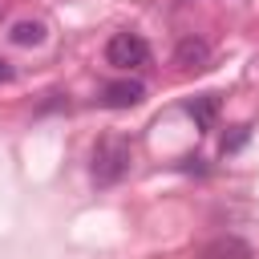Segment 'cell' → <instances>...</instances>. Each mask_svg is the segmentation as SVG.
<instances>
[{
    "label": "cell",
    "mask_w": 259,
    "mask_h": 259,
    "mask_svg": "<svg viewBox=\"0 0 259 259\" xmlns=\"http://www.w3.org/2000/svg\"><path fill=\"white\" fill-rule=\"evenodd\" d=\"M206 61H210V45H206L202 36L190 32V36H182V40L174 45V65H178V69H202Z\"/></svg>",
    "instance_id": "cell-4"
},
{
    "label": "cell",
    "mask_w": 259,
    "mask_h": 259,
    "mask_svg": "<svg viewBox=\"0 0 259 259\" xmlns=\"http://www.w3.org/2000/svg\"><path fill=\"white\" fill-rule=\"evenodd\" d=\"M247 138H251V125H235L231 134H223V154L243 150V146H247Z\"/></svg>",
    "instance_id": "cell-8"
},
{
    "label": "cell",
    "mask_w": 259,
    "mask_h": 259,
    "mask_svg": "<svg viewBox=\"0 0 259 259\" xmlns=\"http://www.w3.org/2000/svg\"><path fill=\"white\" fill-rule=\"evenodd\" d=\"M186 113L194 117V125H198V130H210V125H214V117H219V97H214V93H202V97H194V101L186 105Z\"/></svg>",
    "instance_id": "cell-7"
},
{
    "label": "cell",
    "mask_w": 259,
    "mask_h": 259,
    "mask_svg": "<svg viewBox=\"0 0 259 259\" xmlns=\"http://www.w3.org/2000/svg\"><path fill=\"white\" fill-rule=\"evenodd\" d=\"M105 61L113 65V69H142V65H150V45L138 36V32H113L109 40H105Z\"/></svg>",
    "instance_id": "cell-2"
},
{
    "label": "cell",
    "mask_w": 259,
    "mask_h": 259,
    "mask_svg": "<svg viewBox=\"0 0 259 259\" xmlns=\"http://www.w3.org/2000/svg\"><path fill=\"white\" fill-rule=\"evenodd\" d=\"M12 81H16V65L8 57H0V85H12Z\"/></svg>",
    "instance_id": "cell-9"
},
{
    "label": "cell",
    "mask_w": 259,
    "mask_h": 259,
    "mask_svg": "<svg viewBox=\"0 0 259 259\" xmlns=\"http://www.w3.org/2000/svg\"><path fill=\"white\" fill-rule=\"evenodd\" d=\"M130 166H134V146H130L125 138L109 134V138H101V142L93 146L89 174H93L97 186H117V182L130 174Z\"/></svg>",
    "instance_id": "cell-1"
},
{
    "label": "cell",
    "mask_w": 259,
    "mask_h": 259,
    "mask_svg": "<svg viewBox=\"0 0 259 259\" xmlns=\"http://www.w3.org/2000/svg\"><path fill=\"white\" fill-rule=\"evenodd\" d=\"M105 109H134L146 101V85L134 81V77H117V81H105L101 85V97H97Z\"/></svg>",
    "instance_id": "cell-3"
},
{
    "label": "cell",
    "mask_w": 259,
    "mask_h": 259,
    "mask_svg": "<svg viewBox=\"0 0 259 259\" xmlns=\"http://www.w3.org/2000/svg\"><path fill=\"white\" fill-rule=\"evenodd\" d=\"M202 259H255V251L239 235H219V239H210L202 247Z\"/></svg>",
    "instance_id": "cell-5"
},
{
    "label": "cell",
    "mask_w": 259,
    "mask_h": 259,
    "mask_svg": "<svg viewBox=\"0 0 259 259\" xmlns=\"http://www.w3.org/2000/svg\"><path fill=\"white\" fill-rule=\"evenodd\" d=\"M45 36H49L45 20H16V24L8 28V40H12L16 49H36V45H45Z\"/></svg>",
    "instance_id": "cell-6"
}]
</instances>
